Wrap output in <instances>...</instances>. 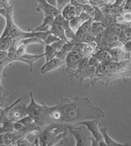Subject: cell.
I'll list each match as a JSON object with an SVG mask.
<instances>
[{
    "instance_id": "cell-21",
    "label": "cell",
    "mask_w": 131,
    "mask_h": 146,
    "mask_svg": "<svg viewBox=\"0 0 131 146\" xmlns=\"http://www.w3.org/2000/svg\"><path fill=\"white\" fill-rule=\"evenodd\" d=\"M58 40H60L59 38L50 32L47 36V38H45V40H44V45H50V44L53 43L55 42L58 41Z\"/></svg>"
},
{
    "instance_id": "cell-22",
    "label": "cell",
    "mask_w": 131,
    "mask_h": 146,
    "mask_svg": "<svg viewBox=\"0 0 131 146\" xmlns=\"http://www.w3.org/2000/svg\"><path fill=\"white\" fill-rule=\"evenodd\" d=\"M17 144V145L18 146H30V145H33V144L30 142V140H28L25 136H22V137H21V138H19L17 140V142H16Z\"/></svg>"
},
{
    "instance_id": "cell-28",
    "label": "cell",
    "mask_w": 131,
    "mask_h": 146,
    "mask_svg": "<svg viewBox=\"0 0 131 146\" xmlns=\"http://www.w3.org/2000/svg\"><path fill=\"white\" fill-rule=\"evenodd\" d=\"M7 1H8V0H7Z\"/></svg>"
},
{
    "instance_id": "cell-1",
    "label": "cell",
    "mask_w": 131,
    "mask_h": 146,
    "mask_svg": "<svg viewBox=\"0 0 131 146\" xmlns=\"http://www.w3.org/2000/svg\"><path fill=\"white\" fill-rule=\"evenodd\" d=\"M54 106L59 112L60 123L71 125L91 119L99 121L105 117L104 111L88 97L61 98L59 104Z\"/></svg>"
},
{
    "instance_id": "cell-4",
    "label": "cell",
    "mask_w": 131,
    "mask_h": 146,
    "mask_svg": "<svg viewBox=\"0 0 131 146\" xmlns=\"http://www.w3.org/2000/svg\"><path fill=\"white\" fill-rule=\"evenodd\" d=\"M69 133L73 135L76 140V146L92 145L93 136L90 130L83 124H71L69 125Z\"/></svg>"
},
{
    "instance_id": "cell-18",
    "label": "cell",
    "mask_w": 131,
    "mask_h": 146,
    "mask_svg": "<svg viewBox=\"0 0 131 146\" xmlns=\"http://www.w3.org/2000/svg\"><path fill=\"white\" fill-rule=\"evenodd\" d=\"M57 51L54 48L51 44L50 45H44V52H43V56L45 58V62H48V60H50L52 58L55 57L56 52Z\"/></svg>"
},
{
    "instance_id": "cell-9",
    "label": "cell",
    "mask_w": 131,
    "mask_h": 146,
    "mask_svg": "<svg viewBox=\"0 0 131 146\" xmlns=\"http://www.w3.org/2000/svg\"><path fill=\"white\" fill-rule=\"evenodd\" d=\"M38 2V7L35 9L36 12H43V15H53L55 17L61 14L59 10L48 4L46 0H37Z\"/></svg>"
},
{
    "instance_id": "cell-14",
    "label": "cell",
    "mask_w": 131,
    "mask_h": 146,
    "mask_svg": "<svg viewBox=\"0 0 131 146\" xmlns=\"http://www.w3.org/2000/svg\"><path fill=\"white\" fill-rule=\"evenodd\" d=\"M97 44L94 42H82L81 54L83 57H91L96 53Z\"/></svg>"
},
{
    "instance_id": "cell-19",
    "label": "cell",
    "mask_w": 131,
    "mask_h": 146,
    "mask_svg": "<svg viewBox=\"0 0 131 146\" xmlns=\"http://www.w3.org/2000/svg\"><path fill=\"white\" fill-rule=\"evenodd\" d=\"M95 57L99 60L100 63H105L112 60L111 55L108 51H100L97 54L95 53Z\"/></svg>"
},
{
    "instance_id": "cell-23",
    "label": "cell",
    "mask_w": 131,
    "mask_h": 146,
    "mask_svg": "<svg viewBox=\"0 0 131 146\" xmlns=\"http://www.w3.org/2000/svg\"><path fill=\"white\" fill-rule=\"evenodd\" d=\"M82 7H83L84 12H86L87 14H89L90 17H94V12H95V7L91 6V5H89V4H83Z\"/></svg>"
},
{
    "instance_id": "cell-6",
    "label": "cell",
    "mask_w": 131,
    "mask_h": 146,
    "mask_svg": "<svg viewBox=\"0 0 131 146\" xmlns=\"http://www.w3.org/2000/svg\"><path fill=\"white\" fill-rule=\"evenodd\" d=\"M79 124H83L87 128L90 130V133L92 134V136L94 140L97 141L98 145H107L103 136L102 134L100 129L98 128V120L97 119H91V120H85L77 123Z\"/></svg>"
},
{
    "instance_id": "cell-24",
    "label": "cell",
    "mask_w": 131,
    "mask_h": 146,
    "mask_svg": "<svg viewBox=\"0 0 131 146\" xmlns=\"http://www.w3.org/2000/svg\"><path fill=\"white\" fill-rule=\"evenodd\" d=\"M94 19L95 21H98V22H101L104 20V16L98 7H95V12L94 15Z\"/></svg>"
},
{
    "instance_id": "cell-2",
    "label": "cell",
    "mask_w": 131,
    "mask_h": 146,
    "mask_svg": "<svg viewBox=\"0 0 131 146\" xmlns=\"http://www.w3.org/2000/svg\"><path fill=\"white\" fill-rule=\"evenodd\" d=\"M69 124L54 123L39 131V145H55L63 140L69 133Z\"/></svg>"
},
{
    "instance_id": "cell-5",
    "label": "cell",
    "mask_w": 131,
    "mask_h": 146,
    "mask_svg": "<svg viewBox=\"0 0 131 146\" xmlns=\"http://www.w3.org/2000/svg\"><path fill=\"white\" fill-rule=\"evenodd\" d=\"M82 58L83 56L80 51H78L76 49H72V51H70L67 53L65 59L66 72L73 74L77 69L79 63Z\"/></svg>"
},
{
    "instance_id": "cell-3",
    "label": "cell",
    "mask_w": 131,
    "mask_h": 146,
    "mask_svg": "<svg viewBox=\"0 0 131 146\" xmlns=\"http://www.w3.org/2000/svg\"><path fill=\"white\" fill-rule=\"evenodd\" d=\"M30 97V102L25 107L27 115L31 117L37 123L39 127H42L48 120V113L45 104H38L35 100V97L31 92H29Z\"/></svg>"
},
{
    "instance_id": "cell-10",
    "label": "cell",
    "mask_w": 131,
    "mask_h": 146,
    "mask_svg": "<svg viewBox=\"0 0 131 146\" xmlns=\"http://www.w3.org/2000/svg\"><path fill=\"white\" fill-rule=\"evenodd\" d=\"M65 64V60L57 58V57H53L48 62H45L40 69V73L42 74H47L48 72H51L54 70L58 69L61 65Z\"/></svg>"
},
{
    "instance_id": "cell-26",
    "label": "cell",
    "mask_w": 131,
    "mask_h": 146,
    "mask_svg": "<svg viewBox=\"0 0 131 146\" xmlns=\"http://www.w3.org/2000/svg\"><path fill=\"white\" fill-rule=\"evenodd\" d=\"M122 19L125 22L130 23L131 22V12H126L123 14Z\"/></svg>"
},
{
    "instance_id": "cell-27",
    "label": "cell",
    "mask_w": 131,
    "mask_h": 146,
    "mask_svg": "<svg viewBox=\"0 0 131 146\" xmlns=\"http://www.w3.org/2000/svg\"><path fill=\"white\" fill-rule=\"evenodd\" d=\"M46 1H47L48 4H50L51 6L57 7V0H46Z\"/></svg>"
},
{
    "instance_id": "cell-8",
    "label": "cell",
    "mask_w": 131,
    "mask_h": 146,
    "mask_svg": "<svg viewBox=\"0 0 131 146\" xmlns=\"http://www.w3.org/2000/svg\"><path fill=\"white\" fill-rule=\"evenodd\" d=\"M122 34V29L119 26L113 25L108 28L105 35V41L107 44H114L119 41L120 35Z\"/></svg>"
},
{
    "instance_id": "cell-16",
    "label": "cell",
    "mask_w": 131,
    "mask_h": 146,
    "mask_svg": "<svg viewBox=\"0 0 131 146\" xmlns=\"http://www.w3.org/2000/svg\"><path fill=\"white\" fill-rule=\"evenodd\" d=\"M102 136H103V139L104 141L106 143V145L107 146H125V145H130V144H122V143H119V142H116V140H114L107 132V130L106 127H102L100 129Z\"/></svg>"
},
{
    "instance_id": "cell-13",
    "label": "cell",
    "mask_w": 131,
    "mask_h": 146,
    "mask_svg": "<svg viewBox=\"0 0 131 146\" xmlns=\"http://www.w3.org/2000/svg\"><path fill=\"white\" fill-rule=\"evenodd\" d=\"M90 18L93 17H90L89 14H87L86 12H84L83 11L79 16H76V17H75L74 18H72V20H70L69 21V25H70V26H71L72 30L74 32H76L84 21H88Z\"/></svg>"
},
{
    "instance_id": "cell-7",
    "label": "cell",
    "mask_w": 131,
    "mask_h": 146,
    "mask_svg": "<svg viewBox=\"0 0 131 146\" xmlns=\"http://www.w3.org/2000/svg\"><path fill=\"white\" fill-rule=\"evenodd\" d=\"M25 107L26 105L23 104L21 105V103L20 102L13 105L7 113V120L11 122H17L20 119H21L22 117H24L25 116H26L27 113L25 110Z\"/></svg>"
},
{
    "instance_id": "cell-15",
    "label": "cell",
    "mask_w": 131,
    "mask_h": 146,
    "mask_svg": "<svg viewBox=\"0 0 131 146\" xmlns=\"http://www.w3.org/2000/svg\"><path fill=\"white\" fill-rule=\"evenodd\" d=\"M61 15L63 17L64 19L67 20V21H70L72 20V18H74L75 17L77 16L76 14V6L74 4H68L61 10Z\"/></svg>"
},
{
    "instance_id": "cell-17",
    "label": "cell",
    "mask_w": 131,
    "mask_h": 146,
    "mask_svg": "<svg viewBox=\"0 0 131 146\" xmlns=\"http://www.w3.org/2000/svg\"><path fill=\"white\" fill-rule=\"evenodd\" d=\"M22 100V97H20L19 99L17 100L15 102H13L12 105H9L8 107H7L5 109H3V108H1L0 107V123H4L5 122L7 121V113L9 111V110L12 108V106L14 105H16L17 103L18 102H20V101H21Z\"/></svg>"
},
{
    "instance_id": "cell-12",
    "label": "cell",
    "mask_w": 131,
    "mask_h": 146,
    "mask_svg": "<svg viewBox=\"0 0 131 146\" xmlns=\"http://www.w3.org/2000/svg\"><path fill=\"white\" fill-rule=\"evenodd\" d=\"M93 22V18H90L88 21H84L79 29L76 31V38L77 42H83L84 39L85 38L86 35L90 32L91 25Z\"/></svg>"
},
{
    "instance_id": "cell-11",
    "label": "cell",
    "mask_w": 131,
    "mask_h": 146,
    "mask_svg": "<svg viewBox=\"0 0 131 146\" xmlns=\"http://www.w3.org/2000/svg\"><path fill=\"white\" fill-rule=\"evenodd\" d=\"M110 55L112 57V60L115 62H122L126 61L130 57L129 52H126L125 50L122 49L121 47H116L112 48L110 51Z\"/></svg>"
},
{
    "instance_id": "cell-20",
    "label": "cell",
    "mask_w": 131,
    "mask_h": 146,
    "mask_svg": "<svg viewBox=\"0 0 131 146\" xmlns=\"http://www.w3.org/2000/svg\"><path fill=\"white\" fill-rule=\"evenodd\" d=\"M103 25L102 22H98V21H95V22H92V25H91V29H90V33L93 34L94 36H97L98 34H101L103 31Z\"/></svg>"
},
{
    "instance_id": "cell-25",
    "label": "cell",
    "mask_w": 131,
    "mask_h": 146,
    "mask_svg": "<svg viewBox=\"0 0 131 146\" xmlns=\"http://www.w3.org/2000/svg\"><path fill=\"white\" fill-rule=\"evenodd\" d=\"M71 3V0H57V8L61 12V10L65 7L66 5Z\"/></svg>"
}]
</instances>
